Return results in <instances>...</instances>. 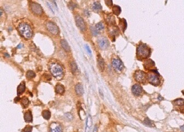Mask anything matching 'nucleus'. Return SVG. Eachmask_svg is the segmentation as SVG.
<instances>
[{"label":"nucleus","mask_w":184,"mask_h":132,"mask_svg":"<svg viewBox=\"0 0 184 132\" xmlns=\"http://www.w3.org/2000/svg\"><path fill=\"white\" fill-rule=\"evenodd\" d=\"M49 70L54 77L60 80L64 76V72L60 64L57 63H53L50 64Z\"/></svg>","instance_id":"obj_1"},{"label":"nucleus","mask_w":184,"mask_h":132,"mask_svg":"<svg viewBox=\"0 0 184 132\" xmlns=\"http://www.w3.org/2000/svg\"><path fill=\"white\" fill-rule=\"evenodd\" d=\"M150 53L151 50L146 45L141 44L138 45L137 50V56L138 58L144 59L148 58Z\"/></svg>","instance_id":"obj_2"},{"label":"nucleus","mask_w":184,"mask_h":132,"mask_svg":"<svg viewBox=\"0 0 184 132\" xmlns=\"http://www.w3.org/2000/svg\"><path fill=\"white\" fill-rule=\"evenodd\" d=\"M18 31L21 35L26 39H30L32 37V31L30 26L26 23L20 24L18 26Z\"/></svg>","instance_id":"obj_3"},{"label":"nucleus","mask_w":184,"mask_h":132,"mask_svg":"<svg viewBox=\"0 0 184 132\" xmlns=\"http://www.w3.org/2000/svg\"><path fill=\"white\" fill-rule=\"evenodd\" d=\"M152 71L153 73L148 74V76H147L148 81L149 83L152 84V85H158L160 84V78L157 75L158 73L156 72V71H155V70H152Z\"/></svg>","instance_id":"obj_4"},{"label":"nucleus","mask_w":184,"mask_h":132,"mask_svg":"<svg viewBox=\"0 0 184 132\" xmlns=\"http://www.w3.org/2000/svg\"><path fill=\"white\" fill-rule=\"evenodd\" d=\"M112 64L113 67L114 68L117 72H121L124 68L123 64L120 59L115 58L112 59Z\"/></svg>","instance_id":"obj_5"},{"label":"nucleus","mask_w":184,"mask_h":132,"mask_svg":"<svg viewBox=\"0 0 184 132\" xmlns=\"http://www.w3.org/2000/svg\"><path fill=\"white\" fill-rule=\"evenodd\" d=\"M98 44L99 48L103 50L106 49L109 46V42L106 37H101L98 39Z\"/></svg>","instance_id":"obj_6"},{"label":"nucleus","mask_w":184,"mask_h":132,"mask_svg":"<svg viewBox=\"0 0 184 132\" xmlns=\"http://www.w3.org/2000/svg\"><path fill=\"white\" fill-rule=\"evenodd\" d=\"M46 27L48 30L53 34H57L59 32V28L56 24L52 22H48L46 24Z\"/></svg>","instance_id":"obj_7"},{"label":"nucleus","mask_w":184,"mask_h":132,"mask_svg":"<svg viewBox=\"0 0 184 132\" xmlns=\"http://www.w3.org/2000/svg\"><path fill=\"white\" fill-rule=\"evenodd\" d=\"M31 9L34 14L37 15L41 14L43 12V9L39 4L32 2L31 3Z\"/></svg>","instance_id":"obj_8"},{"label":"nucleus","mask_w":184,"mask_h":132,"mask_svg":"<svg viewBox=\"0 0 184 132\" xmlns=\"http://www.w3.org/2000/svg\"><path fill=\"white\" fill-rule=\"evenodd\" d=\"M75 21L77 26L82 31H84L86 30V26L83 19L80 16H79V15H77L75 17Z\"/></svg>","instance_id":"obj_9"},{"label":"nucleus","mask_w":184,"mask_h":132,"mask_svg":"<svg viewBox=\"0 0 184 132\" xmlns=\"http://www.w3.org/2000/svg\"><path fill=\"white\" fill-rule=\"evenodd\" d=\"M132 92L135 96H139L143 92V88L139 84H135L132 87Z\"/></svg>","instance_id":"obj_10"},{"label":"nucleus","mask_w":184,"mask_h":132,"mask_svg":"<svg viewBox=\"0 0 184 132\" xmlns=\"http://www.w3.org/2000/svg\"><path fill=\"white\" fill-rule=\"evenodd\" d=\"M134 78L137 81L143 83L145 79V73L141 70L136 72L134 74Z\"/></svg>","instance_id":"obj_11"},{"label":"nucleus","mask_w":184,"mask_h":132,"mask_svg":"<svg viewBox=\"0 0 184 132\" xmlns=\"http://www.w3.org/2000/svg\"><path fill=\"white\" fill-rule=\"evenodd\" d=\"M49 132H63L62 128L59 124L56 123V122H53L52 123L51 125L49 126Z\"/></svg>","instance_id":"obj_12"},{"label":"nucleus","mask_w":184,"mask_h":132,"mask_svg":"<svg viewBox=\"0 0 184 132\" xmlns=\"http://www.w3.org/2000/svg\"><path fill=\"white\" fill-rule=\"evenodd\" d=\"M97 62L98 66L100 71L103 72L105 68V62L104 59L103 58V57L99 54L97 56Z\"/></svg>","instance_id":"obj_13"},{"label":"nucleus","mask_w":184,"mask_h":132,"mask_svg":"<svg viewBox=\"0 0 184 132\" xmlns=\"http://www.w3.org/2000/svg\"><path fill=\"white\" fill-rule=\"evenodd\" d=\"M75 91L76 94L79 96L83 95L84 93V89L83 86L82 85V84H77L75 86Z\"/></svg>","instance_id":"obj_14"},{"label":"nucleus","mask_w":184,"mask_h":132,"mask_svg":"<svg viewBox=\"0 0 184 132\" xmlns=\"http://www.w3.org/2000/svg\"><path fill=\"white\" fill-rule=\"evenodd\" d=\"M55 91L56 93L62 95L65 92V88L64 86L61 85V84H57V85L55 86Z\"/></svg>","instance_id":"obj_15"},{"label":"nucleus","mask_w":184,"mask_h":132,"mask_svg":"<svg viewBox=\"0 0 184 132\" xmlns=\"http://www.w3.org/2000/svg\"><path fill=\"white\" fill-rule=\"evenodd\" d=\"M24 120L26 122H31L32 121V116L30 110H28L24 114Z\"/></svg>","instance_id":"obj_16"},{"label":"nucleus","mask_w":184,"mask_h":132,"mask_svg":"<svg viewBox=\"0 0 184 132\" xmlns=\"http://www.w3.org/2000/svg\"><path fill=\"white\" fill-rule=\"evenodd\" d=\"M25 90V85L24 82H23L17 87V94L18 95H22L24 92Z\"/></svg>","instance_id":"obj_17"},{"label":"nucleus","mask_w":184,"mask_h":132,"mask_svg":"<svg viewBox=\"0 0 184 132\" xmlns=\"http://www.w3.org/2000/svg\"><path fill=\"white\" fill-rule=\"evenodd\" d=\"M92 125V118L91 116H88L86 121V132H89Z\"/></svg>","instance_id":"obj_18"},{"label":"nucleus","mask_w":184,"mask_h":132,"mask_svg":"<svg viewBox=\"0 0 184 132\" xmlns=\"http://www.w3.org/2000/svg\"><path fill=\"white\" fill-rule=\"evenodd\" d=\"M60 43L61 45L62 46V47L64 48L65 51H67V52H69L70 51V46L69 45L68 42L65 39H61L60 41Z\"/></svg>","instance_id":"obj_19"},{"label":"nucleus","mask_w":184,"mask_h":132,"mask_svg":"<svg viewBox=\"0 0 184 132\" xmlns=\"http://www.w3.org/2000/svg\"><path fill=\"white\" fill-rule=\"evenodd\" d=\"M92 8L94 11H99L102 9V6L99 2H95L92 5Z\"/></svg>","instance_id":"obj_20"},{"label":"nucleus","mask_w":184,"mask_h":132,"mask_svg":"<svg viewBox=\"0 0 184 132\" xmlns=\"http://www.w3.org/2000/svg\"><path fill=\"white\" fill-rule=\"evenodd\" d=\"M21 104L24 108H26L29 104V100L26 97H23L21 99Z\"/></svg>","instance_id":"obj_21"},{"label":"nucleus","mask_w":184,"mask_h":132,"mask_svg":"<svg viewBox=\"0 0 184 132\" xmlns=\"http://www.w3.org/2000/svg\"><path fill=\"white\" fill-rule=\"evenodd\" d=\"M113 13L116 15H119L121 12V8L118 5H115L112 8Z\"/></svg>","instance_id":"obj_22"},{"label":"nucleus","mask_w":184,"mask_h":132,"mask_svg":"<svg viewBox=\"0 0 184 132\" xmlns=\"http://www.w3.org/2000/svg\"><path fill=\"white\" fill-rule=\"evenodd\" d=\"M120 26L122 28L123 31H124L126 28V22L124 19H120Z\"/></svg>","instance_id":"obj_23"},{"label":"nucleus","mask_w":184,"mask_h":132,"mask_svg":"<svg viewBox=\"0 0 184 132\" xmlns=\"http://www.w3.org/2000/svg\"><path fill=\"white\" fill-rule=\"evenodd\" d=\"M95 27L96 28V30H97V31L99 33V32L103 31L105 28V27H104V25L103 23L101 22H100L98 23V24H96L95 26Z\"/></svg>","instance_id":"obj_24"},{"label":"nucleus","mask_w":184,"mask_h":132,"mask_svg":"<svg viewBox=\"0 0 184 132\" xmlns=\"http://www.w3.org/2000/svg\"><path fill=\"white\" fill-rule=\"evenodd\" d=\"M42 116L45 120H49L51 118V113L49 110H44L42 112Z\"/></svg>","instance_id":"obj_25"},{"label":"nucleus","mask_w":184,"mask_h":132,"mask_svg":"<svg viewBox=\"0 0 184 132\" xmlns=\"http://www.w3.org/2000/svg\"><path fill=\"white\" fill-rule=\"evenodd\" d=\"M144 125L147 126H149V127H153V126H154L153 122L151 121L149 118H145L144 121Z\"/></svg>","instance_id":"obj_26"},{"label":"nucleus","mask_w":184,"mask_h":132,"mask_svg":"<svg viewBox=\"0 0 184 132\" xmlns=\"http://www.w3.org/2000/svg\"><path fill=\"white\" fill-rule=\"evenodd\" d=\"M70 67H71V70L72 72L73 73L75 74L77 70V66L76 63L75 62H72L70 64Z\"/></svg>","instance_id":"obj_27"},{"label":"nucleus","mask_w":184,"mask_h":132,"mask_svg":"<svg viewBox=\"0 0 184 132\" xmlns=\"http://www.w3.org/2000/svg\"><path fill=\"white\" fill-rule=\"evenodd\" d=\"M26 76L27 78H28V79H32V78L35 77L36 74L35 73L32 71V70H29V71H28L26 73Z\"/></svg>","instance_id":"obj_28"},{"label":"nucleus","mask_w":184,"mask_h":132,"mask_svg":"<svg viewBox=\"0 0 184 132\" xmlns=\"http://www.w3.org/2000/svg\"><path fill=\"white\" fill-rule=\"evenodd\" d=\"M145 66L146 67L151 68V67H152L153 66H154V62L151 60H147V61H146L145 62Z\"/></svg>","instance_id":"obj_29"},{"label":"nucleus","mask_w":184,"mask_h":132,"mask_svg":"<svg viewBox=\"0 0 184 132\" xmlns=\"http://www.w3.org/2000/svg\"><path fill=\"white\" fill-rule=\"evenodd\" d=\"M175 104L178 106H183L184 105V100L183 99H179L175 100Z\"/></svg>","instance_id":"obj_30"},{"label":"nucleus","mask_w":184,"mask_h":132,"mask_svg":"<svg viewBox=\"0 0 184 132\" xmlns=\"http://www.w3.org/2000/svg\"><path fill=\"white\" fill-rule=\"evenodd\" d=\"M32 129V126L28 125V126H26L25 127V128L23 129V132H31Z\"/></svg>","instance_id":"obj_31"},{"label":"nucleus","mask_w":184,"mask_h":132,"mask_svg":"<svg viewBox=\"0 0 184 132\" xmlns=\"http://www.w3.org/2000/svg\"><path fill=\"white\" fill-rule=\"evenodd\" d=\"M91 31H92V33L93 34L94 36H97L99 33L97 31V30H96V28L95 27V26H92L91 28Z\"/></svg>","instance_id":"obj_32"},{"label":"nucleus","mask_w":184,"mask_h":132,"mask_svg":"<svg viewBox=\"0 0 184 132\" xmlns=\"http://www.w3.org/2000/svg\"><path fill=\"white\" fill-rule=\"evenodd\" d=\"M105 4L107 5L108 7H111L112 5V3H113V2L112 0H106V1H105Z\"/></svg>","instance_id":"obj_33"},{"label":"nucleus","mask_w":184,"mask_h":132,"mask_svg":"<svg viewBox=\"0 0 184 132\" xmlns=\"http://www.w3.org/2000/svg\"><path fill=\"white\" fill-rule=\"evenodd\" d=\"M65 116H66V117L68 118L69 120H72L73 116H72V115L71 114H70V113H66V114H65Z\"/></svg>","instance_id":"obj_34"},{"label":"nucleus","mask_w":184,"mask_h":132,"mask_svg":"<svg viewBox=\"0 0 184 132\" xmlns=\"http://www.w3.org/2000/svg\"><path fill=\"white\" fill-rule=\"evenodd\" d=\"M20 100V98H19V97H16V98H15L14 99V101L17 103V102H19V101Z\"/></svg>","instance_id":"obj_35"},{"label":"nucleus","mask_w":184,"mask_h":132,"mask_svg":"<svg viewBox=\"0 0 184 132\" xmlns=\"http://www.w3.org/2000/svg\"><path fill=\"white\" fill-rule=\"evenodd\" d=\"M86 48H87V51H88V52L89 53H92V52H91V49H90L89 47H88V45L86 46Z\"/></svg>","instance_id":"obj_36"},{"label":"nucleus","mask_w":184,"mask_h":132,"mask_svg":"<svg viewBox=\"0 0 184 132\" xmlns=\"http://www.w3.org/2000/svg\"><path fill=\"white\" fill-rule=\"evenodd\" d=\"M98 132V127H97V126H95L93 132Z\"/></svg>","instance_id":"obj_37"},{"label":"nucleus","mask_w":184,"mask_h":132,"mask_svg":"<svg viewBox=\"0 0 184 132\" xmlns=\"http://www.w3.org/2000/svg\"><path fill=\"white\" fill-rule=\"evenodd\" d=\"M180 129H181V131L182 132H184V125L183 126H181V127H180Z\"/></svg>","instance_id":"obj_38"},{"label":"nucleus","mask_w":184,"mask_h":132,"mask_svg":"<svg viewBox=\"0 0 184 132\" xmlns=\"http://www.w3.org/2000/svg\"><path fill=\"white\" fill-rule=\"evenodd\" d=\"M23 47V45L22 44H19L18 45V47H17V48H22Z\"/></svg>","instance_id":"obj_39"},{"label":"nucleus","mask_w":184,"mask_h":132,"mask_svg":"<svg viewBox=\"0 0 184 132\" xmlns=\"http://www.w3.org/2000/svg\"><path fill=\"white\" fill-rule=\"evenodd\" d=\"M5 56H7V57H9V55H8V53H5Z\"/></svg>","instance_id":"obj_40"}]
</instances>
